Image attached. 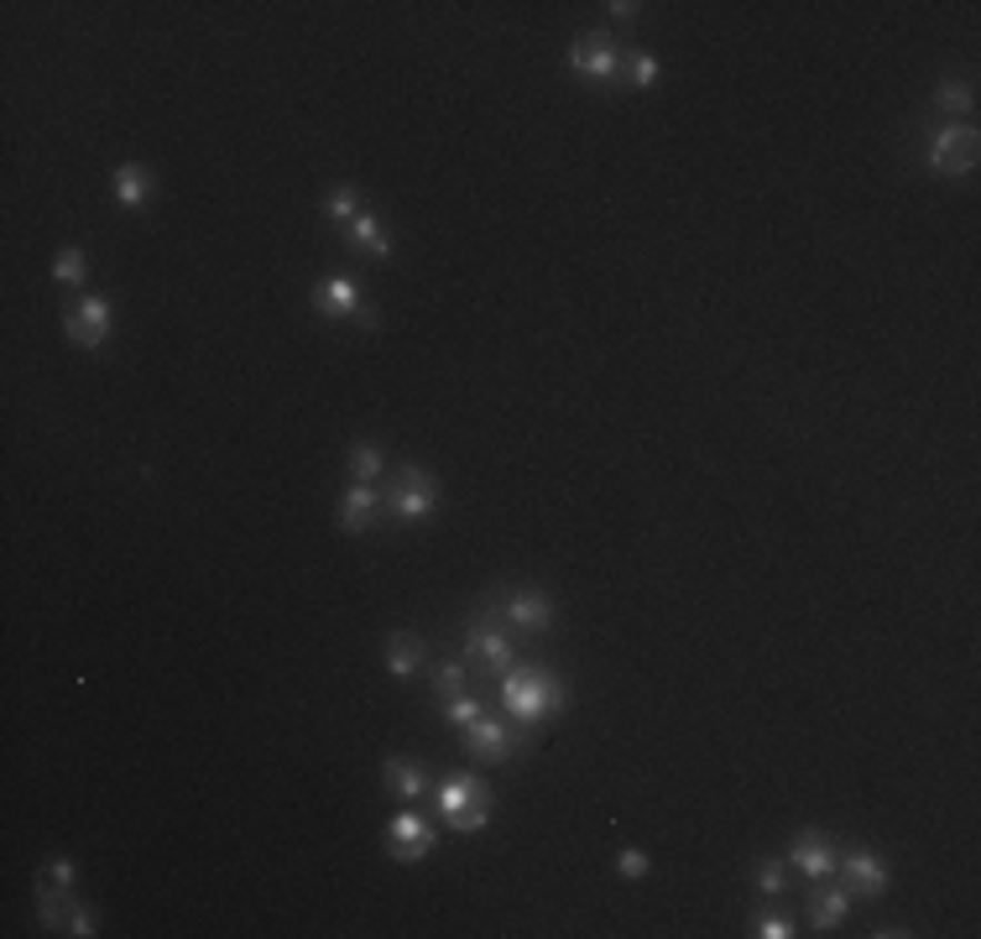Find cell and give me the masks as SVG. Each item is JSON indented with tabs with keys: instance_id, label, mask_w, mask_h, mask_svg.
Returning <instances> with one entry per match:
<instances>
[{
	"instance_id": "3",
	"label": "cell",
	"mask_w": 981,
	"mask_h": 939,
	"mask_svg": "<svg viewBox=\"0 0 981 939\" xmlns=\"http://www.w3.org/2000/svg\"><path fill=\"white\" fill-rule=\"evenodd\" d=\"M387 507H392L397 522H429L433 507H439V480H433L423 464L397 470V480L387 486Z\"/></svg>"
},
{
	"instance_id": "18",
	"label": "cell",
	"mask_w": 981,
	"mask_h": 939,
	"mask_svg": "<svg viewBox=\"0 0 981 939\" xmlns=\"http://www.w3.org/2000/svg\"><path fill=\"white\" fill-rule=\"evenodd\" d=\"M344 230H350V240H356L361 251H371V257H381V261L392 257V240H387V230H381V220L371 214V209H361V214L344 224Z\"/></svg>"
},
{
	"instance_id": "13",
	"label": "cell",
	"mask_w": 981,
	"mask_h": 939,
	"mask_svg": "<svg viewBox=\"0 0 981 939\" xmlns=\"http://www.w3.org/2000/svg\"><path fill=\"white\" fill-rule=\"evenodd\" d=\"M793 867L804 871L810 882H825L830 871H835V840L825 830H799L793 836Z\"/></svg>"
},
{
	"instance_id": "22",
	"label": "cell",
	"mask_w": 981,
	"mask_h": 939,
	"mask_svg": "<svg viewBox=\"0 0 981 939\" xmlns=\"http://www.w3.org/2000/svg\"><path fill=\"white\" fill-rule=\"evenodd\" d=\"M481 716H486V705L476 700V695H454V700H444V720L454 726V731H470Z\"/></svg>"
},
{
	"instance_id": "1",
	"label": "cell",
	"mask_w": 981,
	"mask_h": 939,
	"mask_svg": "<svg viewBox=\"0 0 981 939\" xmlns=\"http://www.w3.org/2000/svg\"><path fill=\"white\" fill-rule=\"evenodd\" d=\"M564 679L543 663H522V668H507L501 673V705H507V716L522 720V726H538V720H549L564 710Z\"/></svg>"
},
{
	"instance_id": "20",
	"label": "cell",
	"mask_w": 981,
	"mask_h": 939,
	"mask_svg": "<svg viewBox=\"0 0 981 939\" xmlns=\"http://www.w3.org/2000/svg\"><path fill=\"white\" fill-rule=\"evenodd\" d=\"M971 104H977L971 79H940V89H934V110L940 116H971Z\"/></svg>"
},
{
	"instance_id": "8",
	"label": "cell",
	"mask_w": 981,
	"mask_h": 939,
	"mask_svg": "<svg viewBox=\"0 0 981 939\" xmlns=\"http://www.w3.org/2000/svg\"><path fill=\"white\" fill-rule=\"evenodd\" d=\"M460 736H466L470 757H476V762H491V768H497V762H507V757L522 747V736H517L507 720H491V716H481L470 731H460Z\"/></svg>"
},
{
	"instance_id": "23",
	"label": "cell",
	"mask_w": 981,
	"mask_h": 939,
	"mask_svg": "<svg viewBox=\"0 0 981 939\" xmlns=\"http://www.w3.org/2000/svg\"><path fill=\"white\" fill-rule=\"evenodd\" d=\"M356 214H361V193H356V188H334V193L324 199V220L329 224H350Z\"/></svg>"
},
{
	"instance_id": "25",
	"label": "cell",
	"mask_w": 981,
	"mask_h": 939,
	"mask_svg": "<svg viewBox=\"0 0 981 939\" xmlns=\"http://www.w3.org/2000/svg\"><path fill=\"white\" fill-rule=\"evenodd\" d=\"M381 464H387V460H381V449H377V444H356V449H350V476L366 480V486H371V480L381 476Z\"/></svg>"
},
{
	"instance_id": "24",
	"label": "cell",
	"mask_w": 981,
	"mask_h": 939,
	"mask_svg": "<svg viewBox=\"0 0 981 939\" xmlns=\"http://www.w3.org/2000/svg\"><path fill=\"white\" fill-rule=\"evenodd\" d=\"M84 251H79V246H63V251H58V261H52V277H58V282H69V288H79V282H84Z\"/></svg>"
},
{
	"instance_id": "29",
	"label": "cell",
	"mask_w": 981,
	"mask_h": 939,
	"mask_svg": "<svg viewBox=\"0 0 981 939\" xmlns=\"http://www.w3.org/2000/svg\"><path fill=\"white\" fill-rule=\"evenodd\" d=\"M617 871L621 877H648V851H638V846H627V851H617Z\"/></svg>"
},
{
	"instance_id": "28",
	"label": "cell",
	"mask_w": 981,
	"mask_h": 939,
	"mask_svg": "<svg viewBox=\"0 0 981 939\" xmlns=\"http://www.w3.org/2000/svg\"><path fill=\"white\" fill-rule=\"evenodd\" d=\"M63 935L89 939V935H94V913H89L84 903H69V913H63Z\"/></svg>"
},
{
	"instance_id": "15",
	"label": "cell",
	"mask_w": 981,
	"mask_h": 939,
	"mask_svg": "<svg viewBox=\"0 0 981 939\" xmlns=\"http://www.w3.org/2000/svg\"><path fill=\"white\" fill-rule=\"evenodd\" d=\"M377 507H381V496L366 486V480H356V491L340 501V528L344 532H366V528H377Z\"/></svg>"
},
{
	"instance_id": "19",
	"label": "cell",
	"mask_w": 981,
	"mask_h": 939,
	"mask_svg": "<svg viewBox=\"0 0 981 939\" xmlns=\"http://www.w3.org/2000/svg\"><path fill=\"white\" fill-rule=\"evenodd\" d=\"M845 908H851V892H845V888H820V892L810 898V919H814V929H841Z\"/></svg>"
},
{
	"instance_id": "7",
	"label": "cell",
	"mask_w": 981,
	"mask_h": 939,
	"mask_svg": "<svg viewBox=\"0 0 981 939\" xmlns=\"http://www.w3.org/2000/svg\"><path fill=\"white\" fill-rule=\"evenodd\" d=\"M313 313H324V319H356V324L377 329V313L366 308L361 288H356L350 277H329V282H319V288H313Z\"/></svg>"
},
{
	"instance_id": "2",
	"label": "cell",
	"mask_w": 981,
	"mask_h": 939,
	"mask_svg": "<svg viewBox=\"0 0 981 939\" xmlns=\"http://www.w3.org/2000/svg\"><path fill=\"white\" fill-rule=\"evenodd\" d=\"M439 815L449 820V830L470 836V830L491 825V793L476 778H444L439 783Z\"/></svg>"
},
{
	"instance_id": "12",
	"label": "cell",
	"mask_w": 981,
	"mask_h": 939,
	"mask_svg": "<svg viewBox=\"0 0 981 939\" xmlns=\"http://www.w3.org/2000/svg\"><path fill=\"white\" fill-rule=\"evenodd\" d=\"M835 871H841V888L857 892V898H882V892H888V867H882V856H872V851H845L841 861H835Z\"/></svg>"
},
{
	"instance_id": "4",
	"label": "cell",
	"mask_w": 981,
	"mask_h": 939,
	"mask_svg": "<svg viewBox=\"0 0 981 939\" xmlns=\"http://www.w3.org/2000/svg\"><path fill=\"white\" fill-rule=\"evenodd\" d=\"M930 172H940V178H965V172L977 168V131L971 126H961V120H950V126H940L930 137Z\"/></svg>"
},
{
	"instance_id": "30",
	"label": "cell",
	"mask_w": 981,
	"mask_h": 939,
	"mask_svg": "<svg viewBox=\"0 0 981 939\" xmlns=\"http://www.w3.org/2000/svg\"><path fill=\"white\" fill-rule=\"evenodd\" d=\"M758 892H768V898L783 892V861H758Z\"/></svg>"
},
{
	"instance_id": "10",
	"label": "cell",
	"mask_w": 981,
	"mask_h": 939,
	"mask_svg": "<svg viewBox=\"0 0 981 939\" xmlns=\"http://www.w3.org/2000/svg\"><path fill=\"white\" fill-rule=\"evenodd\" d=\"M110 324H116V313H110V303H104V298H79V303L63 313L69 340L84 344V350H100L104 334H110Z\"/></svg>"
},
{
	"instance_id": "17",
	"label": "cell",
	"mask_w": 981,
	"mask_h": 939,
	"mask_svg": "<svg viewBox=\"0 0 981 939\" xmlns=\"http://www.w3.org/2000/svg\"><path fill=\"white\" fill-rule=\"evenodd\" d=\"M423 637L418 632H392L387 637V668H392V679H413L418 668H423Z\"/></svg>"
},
{
	"instance_id": "6",
	"label": "cell",
	"mask_w": 981,
	"mask_h": 939,
	"mask_svg": "<svg viewBox=\"0 0 981 939\" xmlns=\"http://www.w3.org/2000/svg\"><path fill=\"white\" fill-rule=\"evenodd\" d=\"M564 63L574 73L595 79V84H611V79H617V69H621V52H617V42H611L605 32H585V37H574V42H569Z\"/></svg>"
},
{
	"instance_id": "32",
	"label": "cell",
	"mask_w": 981,
	"mask_h": 939,
	"mask_svg": "<svg viewBox=\"0 0 981 939\" xmlns=\"http://www.w3.org/2000/svg\"><path fill=\"white\" fill-rule=\"evenodd\" d=\"M638 11H642L638 0H611V17H617V21H632Z\"/></svg>"
},
{
	"instance_id": "5",
	"label": "cell",
	"mask_w": 981,
	"mask_h": 939,
	"mask_svg": "<svg viewBox=\"0 0 981 939\" xmlns=\"http://www.w3.org/2000/svg\"><path fill=\"white\" fill-rule=\"evenodd\" d=\"M466 658L481 668V673H507V668H512V637L501 632L486 611H476L466 621Z\"/></svg>"
},
{
	"instance_id": "16",
	"label": "cell",
	"mask_w": 981,
	"mask_h": 939,
	"mask_svg": "<svg viewBox=\"0 0 981 939\" xmlns=\"http://www.w3.org/2000/svg\"><path fill=\"white\" fill-rule=\"evenodd\" d=\"M381 778H387V788H392L402 803H418V799H423V788H429L423 768H418V762H408V757H387V762H381Z\"/></svg>"
},
{
	"instance_id": "11",
	"label": "cell",
	"mask_w": 981,
	"mask_h": 939,
	"mask_svg": "<svg viewBox=\"0 0 981 939\" xmlns=\"http://www.w3.org/2000/svg\"><path fill=\"white\" fill-rule=\"evenodd\" d=\"M429 851H433V830L418 820L413 809H402V815L387 825V856L402 861V867H413V861H423Z\"/></svg>"
},
{
	"instance_id": "31",
	"label": "cell",
	"mask_w": 981,
	"mask_h": 939,
	"mask_svg": "<svg viewBox=\"0 0 981 939\" xmlns=\"http://www.w3.org/2000/svg\"><path fill=\"white\" fill-rule=\"evenodd\" d=\"M73 877H79V867H73V861H52V867H48V882H58V888H73Z\"/></svg>"
},
{
	"instance_id": "27",
	"label": "cell",
	"mask_w": 981,
	"mask_h": 939,
	"mask_svg": "<svg viewBox=\"0 0 981 939\" xmlns=\"http://www.w3.org/2000/svg\"><path fill=\"white\" fill-rule=\"evenodd\" d=\"M752 935H762V939H793L799 929H793L789 913H758V919H752Z\"/></svg>"
},
{
	"instance_id": "9",
	"label": "cell",
	"mask_w": 981,
	"mask_h": 939,
	"mask_svg": "<svg viewBox=\"0 0 981 939\" xmlns=\"http://www.w3.org/2000/svg\"><path fill=\"white\" fill-rule=\"evenodd\" d=\"M501 611H507V621H512L517 632H549L553 627V600L543 590H528V585L501 590Z\"/></svg>"
},
{
	"instance_id": "26",
	"label": "cell",
	"mask_w": 981,
	"mask_h": 939,
	"mask_svg": "<svg viewBox=\"0 0 981 939\" xmlns=\"http://www.w3.org/2000/svg\"><path fill=\"white\" fill-rule=\"evenodd\" d=\"M658 73H663V69H658L653 52H627V79H632L638 89H653Z\"/></svg>"
},
{
	"instance_id": "14",
	"label": "cell",
	"mask_w": 981,
	"mask_h": 939,
	"mask_svg": "<svg viewBox=\"0 0 981 939\" xmlns=\"http://www.w3.org/2000/svg\"><path fill=\"white\" fill-rule=\"evenodd\" d=\"M110 193H116V204L121 209H141L157 193V178L141 168V162H121L116 178H110Z\"/></svg>"
},
{
	"instance_id": "21",
	"label": "cell",
	"mask_w": 981,
	"mask_h": 939,
	"mask_svg": "<svg viewBox=\"0 0 981 939\" xmlns=\"http://www.w3.org/2000/svg\"><path fill=\"white\" fill-rule=\"evenodd\" d=\"M466 679H470L466 663H439L433 668V695H439V705L454 700V695H466Z\"/></svg>"
}]
</instances>
